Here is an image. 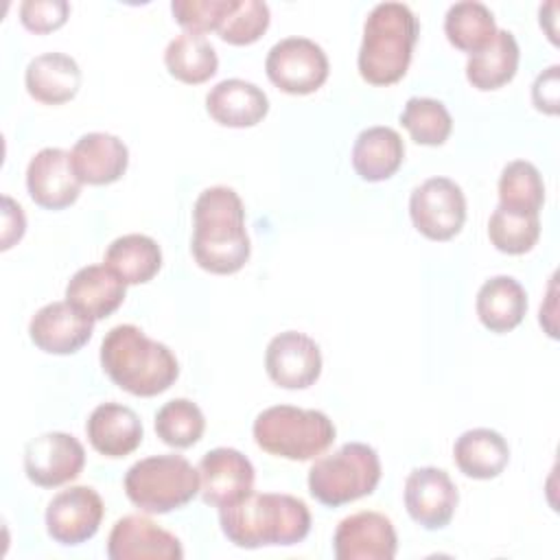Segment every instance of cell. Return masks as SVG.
Segmentation results:
<instances>
[{
	"mask_svg": "<svg viewBox=\"0 0 560 560\" xmlns=\"http://www.w3.org/2000/svg\"><path fill=\"white\" fill-rule=\"evenodd\" d=\"M127 499L149 514H166L190 503L199 492V470L182 455H153L125 475Z\"/></svg>",
	"mask_w": 560,
	"mask_h": 560,
	"instance_id": "cell-7",
	"label": "cell"
},
{
	"mask_svg": "<svg viewBox=\"0 0 560 560\" xmlns=\"http://www.w3.org/2000/svg\"><path fill=\"white\" fill-rule=\"evenodd\" d=\"M26 92L44 105H63L81 88L79 63L63 52H44L31 59L24 72Z\"/></svg>",
	"mask_w": 560,
	"mask_h": 560,
	"instance_id": "cell-23",
	"label": "cell"
},
{
	"mask_svg": "<svg viewBox=\"0 0 560 560\" xmlns=\"http://www.w3.org/2000/svg\"><path fill=\"white\" fill-rule=\"evenodd\" d=\"M85 433L96 453L105 457H125L140 446L142 422L131 407L103 402L90 413Z\"/></svg>",
	"mask_w": 560,
	"mask_h": 560,
	"instance_id": "cell-20",
	"label": "cell"
},
{
	"mask_svg": "<svg viewBox=\"0 0 560 560\" xmlns=\"http://www.w3.org/2000/svg\"><path fill=\"white\" fill-rule=\"evenodd\" d=\"M199 492L203 503L214 508H225L254 488V466L236 448L219 446L208 451L199 462Z\"/></svg>",
	"mask_w": 560,
	"mask_h": 560,
	"instance_id": "cell-14",
	"label": "cell"
},
{
	"mask_svg": "<svg viewBox=\"0 0 560 560\" xmlns=\"http://www.w3.org/2000/svg\"><path fill=\"white\" fill-rule=\"evenodd\" d=\"M409 217L416 230L431 241H448L466 221V197L448 177H429L409 197Z\"/></svg>",
	"mask_w": 560,
	"mask_h": 560,
	"instance_id": "cell-9",
	"label": "cell"
},
{
	"mask_svg": "<svg viewBox=\"0 0 560 560\" xmlns=\"http://www.w3.org/2000/svg\"><path fill=\"white\" fill-rule=\"evenodd\" d=\"M252 433L265 453L306 462L322 455L335 442L337 431L324 411L276 405L256 416Z\"/></svg>",
	"mask_w": 560,
	"mask_h": 560,
	"instance_id": "cell-5",
	"label": "cell"
},
{
	"mask_svg": "<svg viewBox=\"0 0 560 560\" xmlns=\"http://www.w3.org/2000/svg\"><path fill=\"white\" fill-rule=\"evenodd\" d=\"M70 4L66 0H24L20 4V20L33 33H50L66 24Z\"/></svg>",
	"mask_w": 560,
	"mask_h": 560,
	"instance_id": "cell-37",
	"label": "cell"
},
{
	"mask_svg": "<svg viewBox=\"0 0 560 560\" xmlns=\"http://www.w3.org/2000/svg\"><path fill=\"white\" fill-rule=\"evenodd\" d=\"M269 81L287 94H313L328 79V57L308 37H287L271 46L265 59Z\"/></svg>",
	"mask_w": 560,
	"mask_h": 560,
	"instance_id": "cell-8",
	"label": "cell"
},
{
	"mask_svg": "<svg viewBox=\"0 0 560 560\" xmlns=\"http://www.w3.org/2000/svg\"><path fill=\"white\" fill-rule=\"evenodd\" d=\"M164 63L171 77L182 83L197 85L217 74L219 57L214 46L203 35L182 33L168 42L164 50Z\"/></svg>",
	"mask_w": 560,
	"mask_h": 560,
	"instance_id": "cell-29",
	"label": "cell"
},
{
	"mask_svg": "<svg viewBox=\"0 0 560 560\" xmlns=\"http://www.w3.org/2000/svg\"><path fill=\"white\" fill-rule=\"evenodd\" d=\"M558 66H549L545 72H540L532 85V101L538 112L545 114H558V94H560V79H558Z\"/></svg>",
	"mask_w": 560,
	"mask_h": 560,
	"instance_id": "cell-38",
	"label": "cell"
},
{
	"mask_svg": "<svg viewBox=\"0 0 560 560\" xmlns=\"http://www.w3.org/2000/svg\"><path fill=\"white\" fill-rule=\"evenodd\" d=\"M475 308L488 330L510 332L527 313V293L516 278L494 276L481 284Z\"/></svg>",
	"mask_w": 560,
	"mask_h": 560,
	"instance_id": "cell-26",
	"label": "cell"
},
{
	"mask_svg": "<svg viewBox=\"0 0 560 560\" xmlns=\"http://www.w3.org/2000/svg\"><path fill=\"white\" fill-rule=\"evenodd\" d=\"M103 372L133 396H158L179 376V363L168 346L147 337L133 324L114 326L101 343Z\"/></svg>",
	"mask_w": 560,
	"mask_h": 560,
	"instance_id": "cell-3",
	"label": "cell"
},
{
	"mask_svg": "<svg viewBox=\"0 0 560 560\" xmlns=\"http://www.w3.org/2000/svg\"><path fill=\"white\" fill-rule=\"evenodd\" d=\"M545 203V184L538 168L527 160L505 164L499 177V206L525 214H538Z\"/></svg>",
	"mask_w": 560,
	"mask_h": 560,
	"instance_id": "cell-31",
	"label": "cell"
},
{
	"mask_svg": "<svg viewBox=\"0 0 560 560\" xmlns=\"http://www.w3.org/2000/svg\"><path fill=\"white\" fill-rule=\"evenodd\" d=\"M190 252L195 262L210 273L228 276L243 269L252 245L245 230V208L236 190L212 186L197 197Z\"/></svg>",
	"mask_w": 560,
	"mask_h": 560,
	"instance_id": "cell-1",
	"label": "cell"
},
{
	"mask_svg": "<svg viewBox=\"0 0 560 560\" xmlns=\"http://www.w3.org/2000/svg\"><path fill=\"white\" fill-rule=\"evenodd\" d=\"M81 179L72 168L70 153L59 147L37 151L26 168L31 199L46 210H63L79 199Z\"/></svg>",
	"mask_w": 560,
	"mask_h": 560,
	"instance_id": "cell-15",
	"label": "cell"
},
{
	"mask_svg": "<svg viewBox=\"0 0 560 560\" xmlns=\"http://www.w3.org/2000/svg\"><path fill=\"white\" fill-rule=\"evenodd\" d=\"M265 370L278 387L306 389L322 374L319 346L304 332H280L265 350Z\"/></svg>",
	"mask_w": 560,
	"mask_h": 560,
	"instance_id": "cell-13",
	"label": "cell"
},
{
	"mask_svg": "<svg viewBox=\"0 0 560 560\" xmlns=\"http://www.w3.org/2000/svg\"><path fill=\"white\" fill-rule=\"evenodd\" d=\"M103 499L90 486H72L52 497L46 508L48 536L66 547L90 540L103 521Z\"/></svg>",
	"mask_w": 560,
	"mask_h": 560,
	"instance_id": "cell-11",
	"label": "cell"
},
{
	"mask_svg": "<svg viewBox=\"0 0 560 560\" xmlns=\"http://www.w3.org/2000/svg\"><path fill=\"white\" fill-rule=\"evenodd\" d=\"M219 523L236 547H291L308 536L311 512L298 497L252 490L241 501L219 508Z\"/></svg>",
	"mask_w": 560,
	"mask_h": 560,
	"instance_id": "cell-2",
	"label": "cell"
},
{
	"mask_svg": "<svg viewBox=\"0 0 560 560\" xmlns=\"http://www.w3.org/2000/svg\"><path fill=\"white\" fill-rule=\"evenodd\" d=\"M405 160V144L392 127L363 129L352 147V168L365 182L389 179Z\"/></svg>",
	"mask_w": 560,
	"mask_h": 560,
	"instance_id": "cell-24",
	"label": "cell"
},
{
	"mask_svg": "<svg viewBox=\"0 0 560 560\" xmlns=\"http://www.w3.org/2000/svg\"><path fill=\"white\" fill-rule=\"evenodd\" d=\"M107 556L112 560H182L184 549L177 536L151 518L129 514L114 523L107 538Z\"/></svg>",
	"mask_w": 560,
	"mask_h": 560,
	"instance_id": "cell-17",
	"label": "cell"
},
{
	"mask_svg": "<svg viewBox=\"0 0 560 560\" xmlns=\"http://www.w3.org/2000/svg\"><path fill=\"white\" fill-rule=\"evenodd\" d=\"M490 243L503 254H525L529 252L540 236L538 214H525L497 206L488 221Z\"/></svg>",
	"mask_w": 560,
	"mask_h": 560,
	"instance_id": "cell-34",
	"label": "cell"
},
{
	"mask_svg": "<svg viewBox=\"0 0 560 560\" xmlns=\"http://www.w3.org/2000/svg\"><path fill=\"white\" fill-rule=\"evenodd\" d=\"M234 4L236 0H173L171 11L186 33L201 35L217 31Z\"/></svg>",
	"mask_w": 560,
	"mask_h": 560,
	"instance_id": "cell-36",
	"label": "cell"
},
{
	"mask_svg": "<svg viewBox=\"0 0 560 560\" xmlns=\"http://www.w3.org/2000/svg\"><path fill=\"white\" fill-rule=\"evenodd\" d=\"M26 230V219L20 208L11 197H2V249H9L15 241L24 236Z\"/></svg>",
	"mask_w": 560,
	"mask_h": 560,
	"instance_id": "cell-39",
	"label": "cell"
},
{
	"mask_svg": "<svg viewBox=\"0 0 560 560\" xmlns=\"http://www.w3.org/2000/svg\"><path fill=\"white\" fill-rule=\"evenodd\" d=\"M497 31L494 15L483 2H455L444 18V33L448 42L470 55L483 50L494 39Z\"/></svg>",
	"mask_w": 560,
	"mask_h": 560,
	"instance_id": "cell-30",
	"label": "cell"
},
{
	"mask_svg": "<svg viewBox=\"0 0 560 560\" xmlns=\"http://www.w3.org/2000/svg\"><path fill=\"white\" fill-rule=\"evenodd\" d=\"M418 39V20L402 2L376 4L363 24L359 48V74L372 85H392L407 74L413 44Z\"/></svg>",
	"mask_w": 560,
	"mask_h": 560,
	"instance_id": "cell-4",
	"label": "cell"
},
{
	"mask_svg": "<svg viewBox=\"0 0 560 560\" xmlns=\"http://www.w3.org/2000/svg\"><path fill=\"white\" fill-rule=\"evenodd\" d=\"M269 7L260 0H236L234 9L217 28L219 37L232 46L254 44L269 26Z\"/></svg>",
	"mask_w": 560,
	"mask_h": 560,
	"instance_id": "cell-35",
	"label": "cell"
},
{
	"mask_svg": "<svg viewBox=\"0 0 560 560\" xmlns=\"http://www.w3.org/2000/svg\"><path fill=\"white\" fill-rule=\"evenodd\" d=\"M72 168L83 184L105 186L118 182L129 164L127 144L112 133L92 131L81 136L70 151Z\"/></svg>",
	"mask_w": 560,
	"mask_h": 560,
	"instance_id": "cell-19",
	"label": "cell"
},
{
	"mask_svg": "<svg viewBox=\"0 0 560 560\" xmlns=\"http://www.w3.org/2000/svg\"><path fill=\"white\" fill-rule=\"evenodd\" d=\"M125 287L127 284L105 265H88L70 278L66 302L94 322L105 319L122 304Z\"/></svg>",
	"mask_w": 560,
	"mask_h": 560,
	"instance_id": "cell-22",
	"label": "cell"
},
{
	"mask_svg": "<svg viewBox=\"0 0 560 560\" xmlns=\"http://www.w3.org/2000/svg\"><path fill=\"white\" fill-rule=\"evenodd\" d=\"M103 262L125 284H142L160 271L162 249L147 234H125L112 241Z\"/></svg>",
	"mask_w": 560,
	"mask_h": 560,
	"instance_id": "cell-28",
	"label": "cell"
},
{
	"mask_svg": "<svg viewBox=\"0 0 560 560\" xmlns=\"http://www.w3.org/2000/svg\"><path fill=\"white\" fill-rule=\"evenodd\" d=\"M400 125L418 144L440 147L451 136L453 118L442 101L429 96H411L400 114Z\"/></svg>",
	"mask_w": 560,
	"mask_h": 560,
	"instance_id": "cell-32",
	"label": "cell"
},
{
	"mask_svg": "<svg viewBox=\"0 0 560 560\" xmlns=\"http://www.w3.org/2000/svg\"><path fill=\"white\" fill-rule=\"evenodd\" d=\"M83 466V444L63 431L42 433L24 448V472L35 486L42 488H57L77 479Z\"/></svg>",
	"mask_w": 560,
	"mask_h": 560,
	"instance_id": "cell-10",
	"label": "cell"
},
{
	"mask_svg": "<svg viewBox=\"0 0 560 560\" xmlns=\"http://www.w3.org/2000/svg\"><path fill=\"white\" fill-rule=\"evenodd\" d=\"M457 501V488L442 468H413L405 481V508L424 529L446 527L455 514Z\"/></svg>",
	"mask_w": 560,
	"mask_h": 560,
	"instance_id": "cell-12",
	"label": "cell"
},
{
	"mask_svg": "<svg viewBox=\"0 0 560 560\" xmlns=\"http://www.w3.org/2000/svg\"><path fill=\"white\" fill-rule=\"evenodd\" d=\"M518 44L510 31H497L494 39L466 61V79L472 88L488 92L499 90L514 79L518 68Z\"/></svg>",
	"mask_w": 560,
	"mask_h": 560,
	"instance_id": "cell-27",
	"label": "cell"
},
{
	"mask_svg": "<svg viewBox=\"0 0 560 560\" xmlns=\"http://www.w3.org/2000/svg\"><path fill=\"white\" fill-rule=\"evenodd\" d=\"M94 330V319L79 313L68 302L42 306L28 324L31 341L48 354H72L81 350Z\"/></svg>",
	"mask_w": 560,
	"mask_h": 560,
	"instance_id": "cell-18",
	"label": "cell"
},
{
	"mask_svg": "<svg viewBox=\"0 0 560 560\" xmlns=\"http://www.w3.org/2000/svg\"><path fill=\"white\" fill-rule=\"evenodd\" d=\"M206 109L223 127H254L269 112L267 94L252 81L225 79L206 94Z\"/></svg>",
	"mask_w": 560,
	"mask_h": 560,
	"instance_id": "cell-21",
	"label": "cell"
},
{
	"mask_svg": "<svg viewBox=\"0 0 560 560\" xmlns=\"http://www.w3.org/2000/svg\"><path fill=\"white\" fill-rule=\"evenodd\" d=\"M398 538L392 521L381 512L346 516L332 536L337 560H392Z\"/></svg>",
	"mask_w": 560,
	"mask_h": 560,
	"instance_id": "cell-16",
	"label": "cell"
},
{
	"mask_svg": "<svg viewBox=\"0 0 560 560\" xmlns=\"http://www.w3.org/2000/svg\"><path fill=\"white\" fill-rule=\"evenodd\" d=\"M206 418L201 409L188 398H173L155 413L158 438L175 448H188L203 435Z\"/></svg>",
	"mask_w": 560,
	"mask_h": 560,
	"instance_id": "cell-33",
	"label": "cell"
},
{
	"mask_svg": "<svg viewBox=\"0 0 560 560\" xmlns=\"http://www.w3.org/2000/svg\"><path fill=\"white\" fill-rule=\"evenodd\" d=\"M381 481L378 453L363 442H348L332 455L319 457L308 470V492L328 508L368 497Z\"/></svg>",
	"mask_w": 560,
	"mask_h": 560,
	"instance_id": "cell-6",
	"label": "cell"
},
{
	"mask_svg": "<svg viewBox=\"0 0 560 560\" xmlns=\"http://www.w3.org/2000/svg\"><path fill=\"white\" fill-rule=\"evenodd\" d=\"M453 459L466 477L494 479L510 462V446L494 429H468L455 440Z\"/></svg>",
	"mask_w": 560,
	"mask_h": 560,
	"instance_id": "cell-25",
	"label": "cell"
}]
</instances>
